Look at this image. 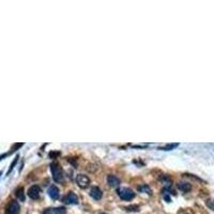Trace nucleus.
Masks as SVG:
<instances>
[{"label":"nucleus","instance_id":"obj_14","mask_svg":"<svg viewBox=\"0 0 214 214\" xmlns=\"http://www.w3.org/2000/svg\"><path fill=\"white\" fill-rule=\"evenodd\" d=\"M126 211H132V212H138L139 211V207L138 206H129V207L124 208Z\"/></svg>","mask_w":214,"mask_h":214},{"label":"nucleus","instance_id":"obj_5","mask_svg":"<svg viewBox=\"0 0 214 214\" xmlns=\"http://www.w3.org/2000/svg\"><path fill=\"white\" fill-rule=\"evenodd\" d=\"M28 196H29L31 199H38V198L40 197V194H41V188L39 185H32V186L29 187V190H28L27 192Z\"/></svg>","mask_w":214,"mask_h":214},{"label":"nucleus","instance_id":"obj_18","mask_svg":"<svg viewBox=\"0 0 214 214\" xmlns=\"http://www.w3.org/2000/svg\"><path fill=\"white\" fill-rule=\"evenodd\" d=\"M59 154H60L59 152H55V153H54V152H50V153H49V156L52 157V159H53V157L55 159V157L57 156V155H59Z\"/></svg>","mask_w":214,"mask_h":214},{"label":"nucleus","instance_id":"obj_6","mask_svg":"<svg viewBox=\"0 0 214 214\" xmlns=\"http://www.w3.org/2000/svg\"><path fill=\"white\" fill-rule=\"evenodd\" d=\"M63 202L67 203V205H76L78 202V197L74 194L73 192H70L69 194H67L63 197Z\"/></svg>","mask_w":214,"mask_h":214},{"label":"nucleus","instance_id":"obj_8","mask_svg":"<svg viewBox=\"0 0 214 214\" xmlns=\"http://www.w3.org/2000/svg\"><path fill=\"white\" fill-rule=\"evenodd\" d=\"M67 213V209L60 207V208H54V209H46L43 211L42 214H65Z\"/></svg>","mask_w":214,"mask_h":214},{"label":"nucleus","instance_id":"obj_12","mask_svg":"<svg viewBox=\"0 0 214 214\" xmlns=\"http://www.w3.org/2000/svg\"><path fill=\"white\" fill-rule=\"evenodd\" d=\"M15 195L16 197L18 198L20 201H25V193H24V188L23 187H18L16 191H15Z\"/></svg>","mask_w":214,"mask_h":214},{"label":"nucleus","instance_id":"obj_1","mask_svg":"<svg viewBox=\"0 0 214 214\" xmlns=\"http://www.w3.org/2000/svg\"><path fill=\"white\" fill-rule=\"evenodd\" d=\"M50 170H52V175H53V179L55 182L61 183L63 181V171L61 169L60 165L57 163H53L50 165Z\"/></svg>","mask_w":214,"mask_h":214},{"label":"nucleus","instance_id":"obj_2","mask_svg":"<svg viewBox=\"0 0 214 214\" xmlns=\"http://www.w3.org/2000/svg\"><path fill=\"white\" fill-rule=\"evenodd\" d=\"M118 194L119 196H120V198L122 200H131L133 199V198L135 197V193L133 192V191L131 190V188H121V190L118 191Z\"/></svg>","mask_w":214,"mask_h":214},{"label":"nucleus","instance_id":"obj_19","mask_svg":"<svg viewBox=\"0 0 214 214\" xmlns=\"http://www.w3.org/2000/svg\"><path fill=\"white\" fill-rule=\"evenodd\" d=\"M0 176H1V172H0Z\"/></svg>","mask_w":214,"mask_h":214},{"label":"nucleus","instance_id":"obj_7","mask_svg":"<svg viewBox=\"0 0 214 214\" xmlns=\"http://www.w3.org/2000/svg\"><path fill=\"white\" fill-rule=\"evenodd\" d=\"M48 195H49L50 198L54 199V200L59 199V197H60L59 188H58L57 186H55V185H52V186L48 188Z\"/></svg>","mask_w":214,"mask_h":214},{"label":"nucleus","instance_id":"obj_11","mask_svg":"<svg viewBox=\"0 0 214 214\" xmlns=\"http://www.w3.org/2000/svg\"><path fill=\"white\" fill-rule=\"evenodd\" d=\"M178 187H179L180 191H182V192H184V193H187L192 190V185H191L190 183H186V182L179 183V184H178Z\"/></svg>","mask_w":214,"mask_h":214},{"label":"nucleus","instance_id":"obj_3","mask_svg":"<svg viewBox=\"0 0 214 214\" xmlns=\"http://www.w3.org/2000/svg\"><path fill=\"white\" fill-rule=\"evenodd\" d=\"M76 183L80 188H87L90 184V179L88 178V176L80 174L77 175V177H76Z\"/></svg>","mask_w":214,"mask_h":214},{"label":"nucleus","instance_id":"obj_4","mask_svg":"<svg viewBox=\"0 0 214 214\" xmlns=\"http://www.w3.org/2000/svg\"><path fill=\"white\" fill-rule=\"evenodd\" d=\"M20 211L19 203L16 200H12L7 207V214H18Z\"/></svg>","mask_w":214,"mask_h":214},{"label":"nucleus","instance_id":"obj_15","mask_svg":"<svg viewBox=\"0 0 214 214\" xmlns=\"http://www.w3.org/2000/svg\"><path fill=\"white\" fill-rule=\"evenodd\" d=\"M206 205L209 209H211L212 211H214V199H208L206 201Z\"/></svg>","mask_w":214,"mask_h":214},{"label":"nucleus","instance_id":"obj_17","mask_svg":"<svg viewBox=\"0 0 214 214\" xmlns=\"http://www.w3.org/2000/svg\"><path fill=\"white\" fill-rule=\"evenodd\" d=\"M22 146H23V144H16V145H14V147L12 148L11 151H15V149H18V148H20Z\"/></svg>","mask_w":214,"mask_h":214},{"label":"nucleus","instance_id":"obj_9","mask_svg":"<svg viewBox=\"0 0 214 214\" xmlns=\"http://www.w3.org/2000/svg\"><path fill=\"white\" fill-rule=\"evenodd\" d=\"M107 182H108L109 186H111V187H118L119 185H120V179L113 175L107 177Z\"/></svg>","mask_w":214,"mask_h":214},{"label":"nucleus","instance_id":"obj_16","mask_svg":"<svg viewBox=\"0 0 214 214\" xmlns=\"http://www.w3.org/2000/svg\"><path fill=\"white\" fill-rule=\"evenodd\" d=\"M17 159H18V156H16V157H15V159H14L13 163H12V164H11V166H10V169H9V171H8V175H9L10 172L12 171V169H13V168H14L15 164H16V162H17Z\"/></svg>","mask_w":214,"mask_h":214},{"label":"nucleus","instance_id":"obj_10","mask_svg":"<svg viewBox=\"0 0 214 214\" xmlns=\"http://www.w3.org/2000/svg\"><path fill=\"white\" fill-rule=\"evenodd\" d=\"M90 196L93 198V199L100 200L102 198V196H103V193H102V191L98 186H93L90 190Z\"/></svg>","mask_w":214,"mask_h":214},{"label":"nucleus","instance_id":"obj_13","mask_svg":"<svg viewBox=\"0 0 214 214\" xmlns=\"http://www.w3.org/2000/svg\"><path fill=\"white\" fill-rule=\"evenodd\" d=\"M178 146H179V144H168V145H165L164 147H160L159 150H163V151H170V150L176 149Z\"/></svg>","mask_w":214,"mask_h":214}]
</instances>
